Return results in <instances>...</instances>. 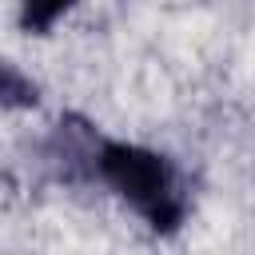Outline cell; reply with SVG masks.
<instances>
[{"instance_id": "1", "label": "cell", "mask_w": 255, "mask_h": 255, "mask_svg": "<svg viewBox=\"0 0 255 255\" xmlns=\"http://www.w3.org/2000/svg\"><path fill=\"white\" fill-rule=\"evenodd\" d=\"M92 179L112 187L155 231H171L183 223V211H187L183 179L171 167V159L151 147L100 139L96 155H92Z\"/></svg>"}, {"instance_id": "2", "label": "cell", "mask_w": 255, "mask_h": 255, "mask_svg": "<svg viewBox=\"0 0 255 255\" xmlns=\"http://www.w3.org/2000/svg\"><path fill=\"white\" fill-rule=\"evenodd\" d=\"M36 104V84L8 60H0V112H16V108H32Z\"/></svg>"}, {"instance_id": "3", "label": "cell", "mask_w": 255, "mask_h": 255, "mask_svg": "<svg viewBox=\"0 0 255 255\" xmlns=\"http://www.w3.org/2000/svg\"><path fill=\"white\" fill-rule=\"evenodd\" d=\"M72 4H76V0H24V4H20V24H24L28 32H48Z\"/></svg>"}]
</instances>
